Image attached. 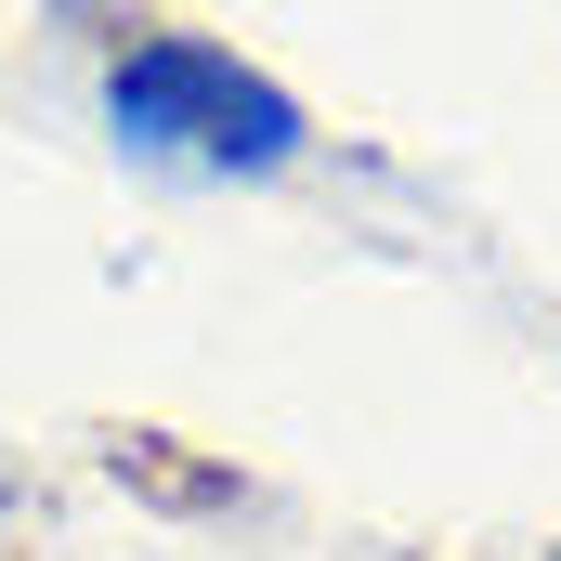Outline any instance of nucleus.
I'll list each match as a JSON object with an SVG mask.
<instances>
[{"label":"nucleus","mask_w":561,"mask_h":561,"mask_svg":"<svg viewBox=\"0 0 561 561\" xmlns=\"http://www.w3.org/2000/svg\"><path fill=\"white\" fill-rule=\"evenodd\" d=\"M92 118L144 183H287L313 157V105L275 66L196 26H105L92 53Z\"/></svg>","instance_id":"1"},{"label":"nucleus","mask_w":561,"mask_h":561,"mask_svg":"<svg viewBox=\"0 0 561 561\" xmlns=\"http://www.w3.org/2000/svg\"><path fill=\"white\" fill-rule=\"evenodd\" d=\"M13 523H26V496H13V483H0V549H13Z\"/></svg>","instance_id":"2"}]
</instances>
